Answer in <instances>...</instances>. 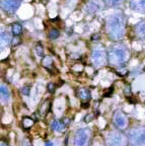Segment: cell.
Returning <instances> with one entry per match:
<instances>
[{"label": "cell", "mask_w": 145, "mask_h": 146, "mask_svg": "<svg viewBox=\"0 0 145 146\" xmlns=\"http://www.w3.org/2000/svg\"><path fill=\"white\" fill-rule=\"evenodd\" d=\"M36 52H37L38 56H43L44 55V49H43V46H42L41 43H37V45H36Z\"/></svg>", "instance_id": "cell-22"}, {"label": "cell", "mask_w": 145, "mask_h": 146, "mask_svg": "<svg viewBox=\"0 0 145 146\" xmlns=\"http://www.w3.org/2000/svg\"><path fill=\"white\" fill-rule=\"evenodd\" d=\"M23 146H32V140L28 138V137H25L23 139Z\"/></svg>", "instance_id": "cell-26"}, {"label": "cell", "mask_w": 145, "mask_h": 146, "mask_svg": "<svg viewBox=\"0 0 145 146\" xmlns=\"http://www.w3.org/2000/svg\"><path fill=\"white\" fill-rule=\"evenodd\" d=\"M59 36H60V32H59L57 28H52L48 32V38L50 40H56L57 38H59Z\"/></svg>", "instance_id": "cell-21"}, {"label": "cell", "mask_w": 145, "mask_h": 146, "mask_svg": "<svg viewBox=\"0 0 145 146\" xmlns=\"http://www.w3.org/2000/svg\"><path fill=\"white\" fill-rule=\"evenodd\" d=\"M21 94H23V95H28L30 92V86L25 85V86H23V87H21Z\"/></svg>", "instance_id": "cell-24"}, {"label": "cell", "mask_w": 145, "mask_h": 146, "mask_svg": "<svg viewBox=\"0 0 145 146\" xmlns=\"http://www.w3.org/2000/svg\"><path fill=\"white\" fill-rule=\"evenodd\" d=\"M47 89H48L49 92L54 93V92H55V89H56L55 83H53V82H49V83L47 84Z\"/></svg>", "instance_id": "cell-25"}, {"label": "cell", "mask_w": 145, "mask_h": 146, "mask_svg": "<svg viewBox=\"0 0 145 146\" xmlns=\"http://www.w3.org/2000/svg\"><path fill=\"white\" fill-rule=\"evenodd\" d=\"M99 34H97V35L95 34V35H93L91 37V41H95V40H99Z\"/></svg>", "instance_id": "cell-31"}, {"label": "cell", "mask_w": 145, "mask_h": 146, "mask_svg": "<svg viewBox=\"0 0 145 146\" xmlns=\"http://www.w3.org/2000/svg\"><path fill=\"white\" fill-rule=\"evenodd\" d=\"M130 7L134 11L144 13L145 12V0H130Z\"/></svg>", "instance_id": "cell-11"}, {"label": "cell", "mask_w": 145, "mask_h": 146, "mask_svg": "<svg viewBox=\"0 0 145 146\" xmlns=\"http://www.w3.org/2000/svg\"><path fill=\"white\" fill-rule=\"evenodd\" d=\"M45 146H53V142L52 141H47L45 143Z\"/></svg>", "instance_id": "cell-33"}, {"label": "cell", "mask_w": 145, "mask_h": 146, "mask_svg": "<svg viewBox=\"0 0 145 146\" xmlns=\"http://www.w3.org/2000/svg\"><path fill=\"white\" fill-rule=\"evenodd\" d=\"M135 32L136 36L140 41L145 42V20L140 21L139 23H137L135 26Z\"/></svg>", "instance_id": "cell-13"}, {"label": "cell", "mask_w": 145, "mask_h": 146, "mask_svg": "<svg viewBox=\"0 0 145 146\" xmlns=\"http://www.w3.org/2000/svg\"><path fill=\"white\" fill-rule=\"evenodd\" d=\"M11 32H12V34L15 36V37H19V36L21 35V32H23V26H21L19 22L12 23Z\"/></svg>", "instance_id": "cell-17"}, {"label": "cell", "mask_w": 145, "mask_h": 146, "mask_svg": "<svg viewBox=\"0 0 145 146\" xmlns=\"http://www.w3.org/2000/svg\"><path fill=\"white\" fill-rule=\"evenodd\" d=\"M95 118H97V115H95V114H88V115H86V116L84 117V122L89 123V122L95 120Z\"/></svg>", "instance_id": "cell-23"}, {"label": "cell", "mask_w": 145, "mask_h": 146, "mask_svg": "<svg viewBox=\"0 0 145 146\" xmlns=\"http://www.w3.org/2000/svg\"><path fill=\"white\" fill-rule=\"evenodd\" d=\"M104 1L108 6H111V7L119 6V5H121L124 2V0H104Z\"/></svg>", "instance_id": "cell-20"}, {"label": "cell", "mask_w": 145, "mask_h": 146, "mask_svg": "<svg viewBox=\"0 0 145 146\" xmlns=\"http://www.w3.org/2000/svg\"><path fill=\"white\" fill-rule=\"evenodd\" d=\"M12 38L9 32L4 30H0V50L6 48L11 43Z\"/></svg>", "instance_id": "cell-9"}, {"label": "cell", "mask_w": 145, "mask_h": 146, "mask_svg": "<svg viewBox=\"0 0 145 146\" xmlns=\"http://www.w3.org/2000/svg\"><path fill=\"white\" fill-rule=\"evenodd\" d=\"M129 138L121 131H113L107 136L108 146H128Z\"/></svg>", "instance_id": "cell-4"}, {"label": "cell", "mask_w": 145, "mask_h": 146, "mask_svg": "<svg viewBox=\"0 0 145 146\" xmlns=\"http://www.w3.org/2000/svg\"><path fill=\"white\" fill-rule=\"evenodd\" d=\"M128 138L131 146H145V126L132 128Z\"/></svg>", "instance_id": "cell-3"}, {"label": "cell", "mask_w": 145, "mask_h": 146, "mask_svg": "<svg viewBox=\"0 0 145 146\" xmlns=\"http://www.w3.org/2000/svg\"><path fill=\"white\" fill-rule=\"evenodd\" d=\"M107 32L114 41L122 39L125 35V17L122 13H114L107 18Z\"/></svg>", "instance_id": "cell-1"}, {"label": "cell", "mask_w": 145, "mask_h": 146, "mask_svg": "<svg viewBox=\"0 0 145 146\" xmlns=\"http://www.w3.org/2000/svg\"><path fill=\"white\" fill-rule=\"evenodd\" d=\"M91 62L95 66H101V65L105 63V60H106V54H105V51L101 48H95L91 52Z\"/></svg>", "instance_id": "cell-8"}, {"label": "cell", "mask_w": 145, "mask_h": 146, "mask_svg": "<svg viewBox=\"0 0 145 146\" xmlns=\"http://www.w3.org/2000/svg\"><path fill=\"white\" fill-rule=\"evenodd\" d=\"M90 131L89 129L83 128L78 129L76 131L75 136H74V145L75 146H87L89 142Z\"/></svg>", "instance_id": "cell-5"}, {"label": "cell", "mask_w": 145, "mask_h": 146, "mask_svg": "<svg viewBox=\"0 0 145 146\" xmlns=\"http://www.w3.org/2000/svg\"><path fill=\"white\" fill-rule=\"evenodd\" d=\"M42 65L44 66L46 69L48 70H51V68L53 67V59L51 58L50 56H45L44 58H43V60H42Z\"/></svg>", "instance_id": "cell-18"}, {"label": "cell", "mask_w": 145, "mask_h": 146, "mask_svg": "<svg viewBox=\"0 0 145 146\" xmlns=\"http://www.w3.org/2000/svg\"><path fill=\"white\" fill-rule=\"evenodd\" d=\"M51 108V100H45L44 102H42V104L39 108V115L40 116H46L48 112L50 111Z\"/></svg>", "instance_id": "cell-15"}, {"label": "cell", "mask_w": 145, "mask_h": 146, "mask_svg": "<svg viewBox=\"0 0 145 146\" xmlns=\"http://www.w3.org/2000/svg\"><path fill=\"white\" fill-rule=\"evenodd\" d=\"M76 95L78 98L82 100L83 102H88L91 97V93H90L89 89H86V88H78L77 91H76Z\"/></svg>", "instance_id": "cell-14"}, {"label": "cell", "mask_w": 145, "mask_h": 146, "mask_svg": "<svg viewBox=\"0 0 145 146\" xmlns=\"http://www.w3.org/2000/svg\"><path fill=\"white\" fill-rule=\"evenodd\" d=\"M82 108L83 109H87V108H89V102H82Z\"/></svg>", "instance_id": "cell-30"}, {"label": "cell", "mask_w": 145, "mask_h": 146, "mask_svg": "<svg viewBox=\"0 0 145 146\" xmlns=\"http://www.w3.org/2000/svg\"><path fill=\"white\" fill-rule=\"evenodd\" d=\"M0 97L4 102H8L10 97V91L9 88L7 87L5 84L0 83Z\"/></svg>", "instance_id": "cell-16"}, {"label": "cell", "mask_w": 145, "mask_h": 146, "mask_svg": "<svg viewBox=\"0 0 145 146\" xmlns=\"http://www.w3.org/2000/svg\"><path fill=\"white\" fill-rule=\"evenodd\" d=\"M129 52L124 46L115 45L111 48L108 54L109 63L112 66H123L125 62L128 60Z\"/></svg>", "instance_id": "cell-2"}, {"label": "cell", "mask_w": 145, "mask_h": 146, "mask_svg": "<svg viewBox=\"0 0 145 146\" xmlns=\"http://www.w3.org/2000/svg\"><path fill=\"white\" fill-rule=\"evenodd\" d=\"M34 124H35V122H34V120H32V118H30V117H23V128L24 130L30 129V128L34 126Z\"/></svg>", "instance_id": "cell-19"}, {"label": "cell", "mask_w": 145, "mask_h": 146, "mask_svg": "<svg viewBox=\"0 0 145 146\" xmlns=\"http://www.w3.org/2000/svg\"><path fill=\"white\" fill-rule=\"evenodd\" d=\"M0 146H8V144L3 140H0Z\"/></svg>", "instance_id": "cell-32"}, {"label": "cell", "mask_w": 145, "mask_h": 146, "mask_svg": "<svg viewBox=\"0 0 145 146\" xmlns=\"http://www.w3.org/2000/svg\"><path fill=\"white\" fill-rule=\"evenodd\" d=\"M21 43V39H19V37H14L13 39H12V41H11L12 46H17V45H19Z\"/></svg>", "instance_id": "cell-27"}, {"label": "cell", "mask_w": 145, "mask_h": 146, "mask_svg": "<svg viewBox=\"0 0 145 146\" xmlns=\"http://www.w3.org/2000/svg\"><path fill=\"white\" fill-rule=\"evenodd\" d=\"M113 121L115 126L119 130H124L128 127V123H129V120H128V117L124 112L118 110L114 113L113 116Z\"/></svg>", "instance_id": "cell-6"}, {"label": "cell", "mask_w": 145, "mask_h": 146, "mask_svg": "<svg viewBox=\"0 0 145 146\" xmlns=\"http://www.w3.org/2000/svg\"><path fill=\"white\" fill-rule=\"evenodd\" d=\"M86 11L88 13H95L101 9V3L99 0H90L89 2L86 4Z\"/></svg>", "instance_id": "cell-12"}, {"label": "cell", "mask_w": 145, "mask_h": 146, "mask_svg": "<svg viewBox=\"0 0 145 146\" xmlns=\"http://www.w3.org/2000/svg\"><path fill=\"white\" fill-rule=\"evenodd\" d=\"M130 92H131V91H130V86H126L125 87V91H124V93L126 95H129Z\"/></svg>", "instance_id": "cell-29"}, {"label": "cell", "mask_w": 145, "mask_h": 146, "mask_svg": "<svg viewBox=\"0 0 145 146\" xmlns=\"http://www.w3.org/2000/svg\"><path fill=\"white\" fill-rule=\"evenodd\" d=\"M21 0H0V8L8 14H12L19 9Z\"/></svg>", "instance_id": "cell-7"}, {"label": "cell", "mask_w": 145, "mask_h": 146, "mask_svg": "<svg viewBox=\"0 0 145 146\" xmlns=\"http://www.w3.org/2000/svg\"><path fill=\"white\" fill-rule=\"evenodd\" d=\"M67 121H69V120H68V119H62V120L55 119V120H53L52 123H51V128H52V130H54V131L61 132V131H63V130L66 128V126L69 123V122H67Z\"/></svg>", "instance_id": "cell-10"}, {"label": "cell", "mask_w": 145, "mask_h": 146, "mask_svg": "<svg viewBox=\"0 0 145 146\" xmlns=\"http://www.w3.org/2000/svg\"><path fill=\"white\" fill-rule=\"evenodd\" d=\"M114 92V87H110L109 88V91L107 93H105L104 94V97H108V96H110L111 94H112V93Z\"/></svg>", "instance_id": "cell-28"}]
</instances>
